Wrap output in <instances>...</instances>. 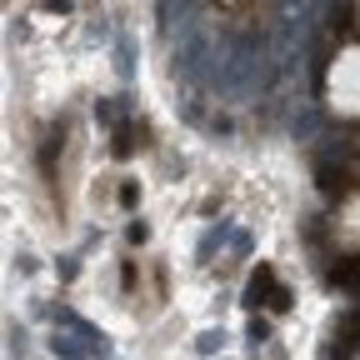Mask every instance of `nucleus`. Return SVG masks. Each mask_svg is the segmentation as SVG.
<instances>
[{"label":"nucleus","mask_w":360,"mask_h":360,"mask_svg":"<svg viewBox=\"0 0 360 360\" xmlns=\"http://www.w3.org/2000/svg\"><path fill=\"white\" fill-rule=\"evenodd\" d=\"M326 101L335 115H360V45H340L326 75Z\"/></svg>","instance_id":"obj_1"},{"label":"nucleus","mask_w":360,"mask_h":360,"mask_svg":"<svg viewBox=\"0 0 360 360\" xmlns=\"http://www.w3.org/2000/svg\"><path fill=\"white\" fill-rule=\"evenodd\" d=\"M335 231H345L350 240H360V191H350V195H345V205H340V220H335Z\"/></svg>","instance_id":"obj_2"},{"label":"nucleus","mask_w":360,"mask_h":360,"mask_svg":"<svg viewBox=\"0 0 360 360\" xmlns=\"http://www.w3.org/2000/svg\"><path fill=\"white\" fill-rule=\"evenodd\" d=\"M265 290H270V265H260V270H255V281H250L245 300H250V305H260V295H265Z\"/></svg>","instance_id":"obj_3"},{"label":"nucleus","mask_w":360,"mask_h":360,"mask_svg":"<svg viewBox=\"0 0 360 360\" xmlns=\"http://www.w3.org/2000/svg\"><path fill=\"white\" fill-rule=\"evenodd\" d=\"M225 6H240V0H225Z\"/></svg>","instance_id":"obj_4"}]
</instances>
